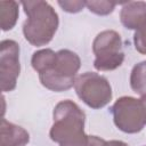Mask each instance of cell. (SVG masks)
Listing matches in <instances>:
<instances>
[{"label": "cell", "instance_id": "cell-1", "mask_svg": "<svg viewBox=\"0 0 146 146\" xmlns=\"http://www.w3.org/2000/svg\"><path fill=\"white\" fill-rule=\"evenodd\" d=\"M52 119L54 123L49 131L52 141L59 146H86L88 137L84 132L86 114L76 103L70 99L57 103Z\"/></svg>", "mask_w": 146, "mask_h": 146}, {"label": "cell", "instance_id": "cell-2", "mask_svg": "<svg viewBox=\"0 0 146 146\" xmlns=\"http://www.w3.org/2000/svg\"><path fill=\"white\" fill-rule=\"evenodd\" d=\"M26 21L23 24V34L25 40L34 47L48 44L55 36L59 18L54 7L43 0H27L21 2Z\"/></svg>", "mask_w": 146, "mask_h": 146}, {"label": "cell", "instance_id": "cell-3", "mask_svg": "<svg viewBox=\"0 0 146 146\" xmlns=\"http://www.w3.org/2000/svg\"><path fill=\"white\" fill-rule=\"evenodd\" d=\"M81 67L79 55L70 49L57 51L55 65L47 72L39 74L40 83L48 90L62 92L74 87V81Z\"/></svg>", "mask_w": 146, "mask_h": 146}, {"label": "cell", "instance_id": "cell-4", "mask_svg": "<svg viewBox=\"0 0 146 146\" xmlns=\"http://www.w3.org/2000/svg\"><path fill=\"white\" fill-rule=\"evenodd\" d=\"M92 52L95 55L94 67L97 71L116 70L124 60L121 35L114 30L99 32L92 41Z\"/></svg>", "mask_w": 146, "mask_h": 146}, {"label": "cell", "instance_id": "cell-5", "mask_svg": "<svg viewBox=\"0 0 146 146\" xmlns=\"http://www.w3.org/2000/svg\"><path fill=\"white\" fill-rule=\"evenodd\" d=\"M74 90L78 97L94 110L105 107L113 97L108 80L95 72L79 74L74 81Z\"/></svg>", "mask_w": 146, "mask_h": 146}, {"label": "cell", "instance_id": "cell-6", "mask_svg": "<svg viewBox=\"0 0 146 146\" xmlns=\"http://www.w3.org/2000/svg\"><path fill=\"white\" fill-rule=\"evenodd\" d=\"M115 127L124 133L140 132L146 125L144 110L139 99L131 96H122L111 107Z\"/></svg>", "mask_w": 146, "mask_h": 146}, {"label": "cell", "instance_id": "cell-7", "mask_svg": "<svg viewBox=\"0 0 146 146\" xmlns=\"http://www.w3.org/2000/svg\"><path fill=\"white\" fill-rule=\"evenodd\" d=\"M19 44L6 39L0 42V82L2 92L13 91L17 86L21 73Z\"/></svg>", "mask_w": 146, "mask_h": 146}, {"label": "cell", "instance_id": "cell-8", "mask_svg": "<svg viewBox=\"0 0 146 146\" xmlns=\"http://www.w3.org/2000/svg\"><path fill=\"white\" fill-rule=\"evenodd\" d=\"M121 24L128 30H139L146 25V2L128 1L122 5L120 11Z\"/></svg>", "mask_w": 146, "mask_h": 146}, {"label": "cell", "instance_id": "cell-9", "mask_svg": "<svg viewBox=\"0 0 146 146\" xmlns=\"http://www.w3.org/2000/svg\"><path fill=\"white\" fill-rule=\"evenodd\" d=\"M30 141V135L23 127L1 119L0 146H25Z\"/></svg>", "mask_w": 146, "mask_h": 146}, {"label": "cell", "instance_id": "cell-10", "mask_svg": "<svg viewBox=\"0 0 146 146\" xmlns=\"http://www.w3.org/2000/svg\"><path fill=\"white\" fill-rule=\"evenodd\" d=\"M19 3L14 0L0 1V25L3 32L11 30L18 19Z\"/></svg>", "mask_w": 146, "mask_h": 146}, {"label": "cell", "instance_id": "cell-11", "mask_svg": "<svg viewBox=\"0 0 146 146\" xmlns=\"http://www.w3.org/2000/svg\"><path fill=\"white\" fill-rule=\"evenodd\" d=\"M56 58L57 52H55L52 49H40L33 52L31 58V65L38 74H41L43 72L49 71L55 65Z\"/></svg>", "mask_w": 146, "mask_h": 146}, {"label": "cell", "instance_id": "cell-12", "mask_svg": "<svg viewBox=\"0 0 146 146\" xmlns=\"http://www.w3.org/2000/svg\"><path fill=\"white\" fill-rule=\"evenodd\" d=\"M130 87L140 96L146 94V60L133 65L130 73Z\"/></svg>", "mask_w": 146, "mask_h": 146}, {"label": "cell", "instance_id": "cell-13", "mask_svg": "<svg viewBox=\"0 0 146 146\" xmlns=\"http://www.w3.org/2000/svg\"><path fill=\"white\" fill-rule=\"evenodd\" d=\"M116 3L107 0H91L86 1V7L89 9L90 13H94L98 16H106L113 13Z\"/></svg>", "mask_w": 146, "mask_h": 146}, {"label": "cell", "instance_id": "cell-14", "mask_svg": "<svg viewBox=\"0 0 146 146\" xmlns=\"http://www.w3.org/2000/svg\"><path fill=\"white\" fill-rule=\"evenodd\" d=\"M58 6L66 13L70 14H76L80 13L84 7H86V1H80V0H64V1H57Z\"/></svg>", "mask_w": 146, "mask_h": 146}, {"label": "cell", "instance_id": "cell-15", "mask_svg": "<svg viewBox=\"0 0 146 146\" xmlns=\"http://www.w3.org/2000/svg\"><path fill=\"white\" fill-rule=\"evenodd\" d=\"M133 44L138 52H140L141 55H146V25L135 31Z\"/></svg>", "mask_w": 146, "mask_h": 146}, {"label": "cell", "instance_id": "cell-16", "mask_svg": "<svg viewBox=\"0 0 146 146\" xmlns=\"http://www.w3.org/2000/svg\"><path fill=\"white\" fill-rule=\"evenodd\" d=\"M86 146H106V140L97 136H89L87 137Z\"/></svg>", "mask_w": 146, "mask_h": 146}, {"label": "cell", "instance_id": "cell-17", "mask_svg": "<svg viewBox=\"0 0 146 146\" xmlns=\"http://www.w3.org/2000/svg\"><path fill=\"white\" fill-rule=\"evenodd\" d=\"M106 146H129V145L122 140H110L106 141Z\"/></svg>", "mask_w": 146, "mask_h": 146}, {"label": "cell", "instance_id": "cell-18", "mask_svg": "<svg viewBox=\"0 0 146 146\" xmlns=\"http://www.w3.org/2000/svg\"><path fill=\"white\" fill-rule=\"evenodd\" d=\"M139 100L141 103V106H143V110H144V115H145V121H146V94L140 96Z\"/></svg>", "mask_w": 146, "mask_h": 146}]
</instances>
